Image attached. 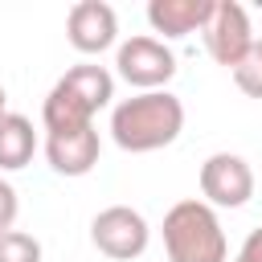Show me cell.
<instances>
[{
	"instance_id": "11",
	"label": "cell",
	"mask_w": 262,
	"mask_h": 262,
	"mask_svg": "<svg viewBox=\"0 0 262 262\" xmlns=\"http://www.w3.org/2000/svg\"><path fill=\"white\" fill-rule=\"evenodd\" d=\"M37 151V131L25 115H4L0 119V172H20Z\"/></svg>"
},
{
	"instance_id": "12",
	"label": "cell",
	"mask_w": 262,
	"mask_h": 262,
	"mask_svg": "<svg viewBox=\"0 0 262 262\" xmlns=\"http://www.w3.org/2000/svg\"><path fill=\"white\" fill-rule=\"evenodd\" d=\"M0 262H41V242L25 229L0 233Z\"/></svg>"
},
{
	"instance_id": "4",
	"label": "cell",
	"mask_w": 262,
	"mask_h": 262,
	"mask_svg": "<svg viewBox=\"0 0 262 262\" xmlns=\"http://www.w3.org/2000/svg\"><path fill=\"white\" fill-rule=\"evenodd\" d=\"M147 237H151V229H147L143 213L131 205H111L90 221V242L98 246V254H106L115 262L139 258L147 250Z\"/></svg>"
},
{
	"instance_id": "6",
	"label": "cell",
	"mask_w": 262,
	"mask_h": 262,
	"mask_svg": "<svg viewBox=\"0 0 262 262\" xmlns=\"http://www.w3.org/2000/svg\"><path fill=\"white\" fill-rule=\"evenodd\" d=\"M201 196L213 209H242L254 196V168L233 151H213L201 164Z\"/></svg>"
},
{
	"instance_id": "3",
	"label": "cell",
	"mask_w": 262,
	"mask_h": 262,
	"mask_svg": "<svg viewBox=\"0 0 262 262\" xmlns=\"http://www.w3.org/2000/svg\"><path fill=\"white\" fill-rule=\"evenodd\" d=\"M115 66H119V78L143 94V90H164L172 82L176 53L160 37H127L115 49Z\"/></svg>"
},
{
	"instance_id": "7",
	"label": "cell",
	"mask_w": 262,
	"mask_h": 262,
	"mask_svg": "<svg viewBox=\"0 0 262 262\" xmlns=\"http://www.w3.org/2000/svg\"><path fill=\"white\" fill-rule=\"evenodd\" d=\"M66 37L78 53H102L119 37V16L106 0H78L66 16Z\"/></svg>"
},
{
	"instance_id": "13",
	"label": "cell",
	"mask_w": 262,
	"mask_h": 262,
	"mask_svg": "<svg viewBox=\"0 0 262 262\" xmlns=\"http://www.w3.org/2000/svg\"><path fill=\"white\" fill-rule=\"evenodd\" d=\"M233 82H237L242 94L262 98V41H254V49L246 53V61L233 70Z\"/></svg>"
},
{
	"instance_id": "9",
	"label": "cell",
	"mask_w": 262,
	"mask_h": 262,
	"mask_svg": "<svg viewBox=\"0 0 262 262\" xmlns=\"http://www.w3.org/2000/svg\"><path fill=\"white\" fill-rule=\"evenodd\" d=\"M217 0H151L147 4V25L164 37H188L209 25Z\"/></svg>"
},
{
	"instance_id": "8",
	"label": "cell",
	"mask_w": 262,
	"mask_h": 262,
	"mask_svg": "<svg viewBox=\"0 0 262 262\" xmlns=\"http://www.w3.org/2000/svg\"><path fill=\"white\" fill-rule=\"evenodd\" d=\"M98 131L90 127H74V131H49L45 135V160L57 176H86L98 164Z\"/></svg>"
},
{
	"instance_id": "5",
	"label": "cell",
	"mask_w": 262,
	"mask_h": 262,
	"mask_svg": "<svg viewBox=\"0 0 262 262\" xmlns=\"http://www.w3.org/2000/svg\"><path fill=\"white\" fill-rule=\"evenodd\" d=\"M205 33V49L217 66L225 70H237L246 61V53L254 49V29H250V12L237 4V0H217L209 25L201 29Z\"/></svg>"
},
{
	"instance_id": "1",
	"label": "cell",
	"mask_w": 262,
	"mask_h": 262,
	"mask_svg": "<svg viewBox=\"0 0 262 262\" xmlns=\"http://www.w3.org/2000/svg\"><path fill=\"white\" fill-rule=\"evenodd\" d=\"M184 131V102L172 90H143L111 111V139L123 151H160Z\"/></svg>"
},
{
	"instance_id": "15",
	"label": "cell",
	"mask_w": 262,
	"mask_h": 262,
	"mask_svg": "<svg viewBox=\"0 0 262 262\" xmlns=\"http://www.w3.org/2000/svg\"><path fill=\"white\" fill-rule=\"evenodd\" d=\"M233 262H262V225L246 233V242H242V250H237Z\"/></svg>"
},
{
	"instance_id": "16",
	"label": "cell",
	"mask_w": 262,
	"mask_h": 262,
	"mask_svg": "<svg viewBox=\"0 0 262 262\" xmlns=\"http://www.w3.org/2000/svg\"><path fill=\"white\" fill-rule=\"evenodd\" d=\"M8 115V94H4V86H0V119Z\"/></svg>"
},
{
	"instance_id": "10",
	"label": "cell",
	"mask_w": 262,
	"mask_h": 262,
	"mask_svg": "<svg viewBox=\"0 0 262 262\" xmlns=\"http://www.w3.org/2000/svg\"><path fill=\"white\" fill-rule=\"evenodd\" d=\"M57 86L70 90L86 111H98V106H106V102L115 98V78H111V70H106V66H90V61L66 70V74L57 78Z\"/></svg>"
},
{
	"instance_id": "14",
	"label": "cell",
	"mask_w": 262,
	"mask_h": 262,
	"mask_svg": "<svg viewBox=\"0 0 262 262\" xmlns=\"http://www.w3.org/2000/svg\"><path fill=\"white\" fill-rule=\"evenodd\" d=\"M16 213H20V201H16V188L0 176V233L4 229H12V221H16Z\"/></svg>"
},
{
	"instance_id": "2",
	"label": "cell",
	"mask_w": 262,
	"mask_h": 262,
	"mask_svg": "<svg viewBox=\"0 0 262 262\" xmlns=\"http://www.w3.org/2000/svg\"><path fill=\"white\" fill-rule=\"evenodd\" d=\"M164 250L168 262H225L229 242L217 221V209L205 201H176L164 213Z\"/></svg>"
}]
</instances>
